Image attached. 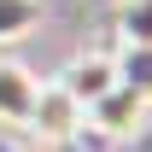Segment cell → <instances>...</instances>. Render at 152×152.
Masks as SVG:
<instances>
[{"label":"cell","mask_w":152,"mask_h":152,"mask_svg":"<svg viewBox=\"0 0 152 152\" xmlns=\"http://www.w3.org/2000/svg\"><path fill=\"white\" fill-rule=\"evenodd\" d=\"M23 129L35 134L41 146H64V140H76V134L88 129V111H82V99L53 76V82L35 88V105H29V123H23Z\"/></svg>","instance_id":"6da1fadb"},{"label":"cell","mask_w":152,"mask_h":152,"mask_svg":"<svg viewBox=\"0 0 152 152\" xmlns=\"http://www.w3.org/2000/svg\"><path fill=\"white\" fill-rule=\"evenodd\" d=\"M146 105H152L146 94H134V88H123V82H117L111 94H99L94 105H88V129L105 134V140H129V134L146 123Z\"/></svg>","instance_id":"7a4b0ae2"},{"label":"cell","mask_w":152,"mask_h":152,"mask_svg":"<svg viewBox=\"0 0 152 152\" xmlns=\"http://www.w3.org/2000/svg\"><path fill=\"white\" fill-rule=\"evenodd\" d=\"M58 82H64V88L82 99V111H88L99 94H111V88H117V58H111V53H76L70 64L58 70Z\"/></svg>","instance_id":"3957f363"},{"label":"cell","mask_w":152,"mask_h":152,"mask_svg":"<svg viewBox=\"0 0 152 152\" xmlns=\"http://www.w3.org/2000/svg\"><path fill=\"white\" fill-rule=\"evenodd\" d=\"M41 76L23 64V58H0V123L6 129H23L29 123V105H35Z\"/></svg>","instance_id":"277c9868"},{"label":"cell","mask_w":152,"mask_h":152,"mask_svg":"<svg viewBox=\"0 0 152 152\" xmlns=\"http://www.w3.org/2000/svg\"><path fill=\"white\" fill-rule=\"evenodd\" d=\"M41 29V0H0V47H18Z\"/></svg>","instance_id":"5b68a950"},{"label":"cell","mask_w":152,"mask_h":152,"mask_svg":"<svg viewBox=\"0 0 152 152\" xmlns=\"http://www.w3.org/2000/svg\"><path fill=\"white\" fill-rule=\"evenodd\" d=\"M111 58H117V82L152 99V47H134V41H117V53H111Z\"/></svg>","instance_id":"8992f818"},{"label":"cell","mask_w":152,"mask_h":152,"mask_svg":"<svg viewBox=\"0 0 152 152\" xmlns=\"http://www.w3.org/2000/svg\"><path fill=\"white\" fill-rule=\"evenodd\" d=\"M117 41L152 47V0H123L117 6Z\"/></svg>","instance_id":"52a82bcc"}]
</instances>
